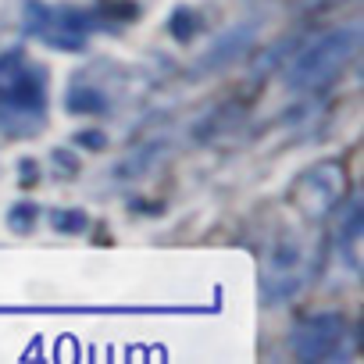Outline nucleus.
I'll use <instances>...</instances> for the list:
<instances>
[{
  "instance_id": "obj_6",
  "label": "nucleus",
  "mask_w": 364,
  "mask_h": 364,
  "mask_svg": "<svg viewBox=\"0 0 364 364\" xmlns=\"http://www.w3.org/2000/svg\"><path fill=\"white\" fill-rule=\"evenodd\" d=\"M339 193H343V168L339 164H318V168L300 175L296 197H300L307 218H325L339 204Z\"/></svg>"
},
{
  "instance_id": "obj_4",
  "label": "nucleus",
  "mask_w": 364,
  "mask_h": 364,
  "mask_svg": "<svg viewBox=\"0 0 364 364\" xmlns=\"http://www.w3.org/2000/svg\"><path fill=\"white\" fill-rule=\"evenodd\" d=\"M314 272V254L307 250V243L293 232H282L268 254H264V264H261V293H264V304H286L293 300L307 279Z\"/></svg>"
},
{
  "instance_id": "obj_1",
  "label": "nucleus",
  "mask_w": 364,
  "mask_h": 364,
  "mask_svg": "<svg viewBox=\"0 0 364 364\" xmlns=\"http://www.w3.org/2000/svg\"><path fill=\"white\" fill-rule=\"evenodd\" d=\"M50 111V72L26 50L0 54V129L8 136H36Z\"/></svg>"
},
{
  "instance_id": "obj_9",
  "label": "nucleus",
  "mask_w": 364,
  "mask_h": 364,
  "mask_svg": "<svg viewBox=\"0 0 364 364\" xmlns=\"http://www.w3.org/2000/svg\"><path fill=\"white\" fill-rule=\"evenodd\" d=\"M50 225L61 232V236H75L90 225V218L82 211H50Z\"/></svg>"
},
{
  "instance_id": "obj_5",
  "label": "nucleus",
  "mask_w": 364,
  "mask_h": 364,
  "mask_svg": "<svg viewBox=\"0 0 364 364\" xmlns=\"http://www.w3.org/2000/svg\"><path fill=\"white\" fill-rule=\"evenodd\" d=\"M289 350L296 360H311V364L350 360L353 357V328L336 311H314L293 325Z\"/></svg>"
},
{
  "instance_id": "obj_8",
  "label": "nucleus",
  "mask_w": 364,
  "mask_h": 364,
  "mask_svg": "<svg viewBox=\"0 0 364 364\" xmlns=\"http://www.w3.org/2000/svg\"><path fill=\"white\" fill-rule=\"evenodd\" d=\"M107 107V97H97V90H75L68 97V111H79V114H97Z\"/></svg>"
},
{
  "instance_id": "obj_11",
  "label": "nucleus",
  "mask_w": 364,
  "mask_h": 364,
  "mask_svg": "<svg viewBox=\"0 0 364 364\" xmlns=\"http://www.w3.org/2000/svg\"><path fill=\"white\" fill-rule=\"evenodd\" d=\"M82 143H90V146H100L104 143V136H97V132H86V136H79Z\"/></svg>"
},
{
  "instance_id": "obj_7",
  "label": "nucleus",
  "mask_w": 364,
  "mask_h": 364,
  "mask_svg": "<svg viewBox=\"0 0 364 364\" xmlns=\"http://www.w3.org/2000/svg\"><path fill=\"white\" fill-rule=\"evenodd\" d=\"M357 240H360V211H357V204H350L346 222H343V232H339V247H343V257H346L350 272H357V250H353Z\"/></svg>"
},
{
  "instance_id": "obj_2",
  "label": "nucleus",
  "mask_w": 364,
  "mask_h": 364,
  "mask_svg": "<svg viewBox=\"0 0 364 364\" xmlns=\"http://www.w3.org/2000/svg\"><path fill=\"white\" fill-rule=\"evenodd\" d=\"M118 26L122 18L97 8H65V4H43V0H26L22 4V29L58 50H79L90 43V36Z\"/></svg>"
},
{
  "instance_id": "obj_10",
  "label": "nucleus",
  "mask_w": 364,
  "mask_h": 364,
  "mask_svg": "<svg viewBox=\"0 0 364 364\" xmlns=\"http://www.w3.org/2000/svg\"><path fill=\"white\" fill-rule=\"evenodd\" d=\"M33 218H36V208H33V204H18V211H11L8 225H11V229L29 232V229H33Z\"/></svg>"
},
{
  "instance_id": "obj_3",
  "label": "nucleus",
  "mask_w": 364,
  "mask_h": 364,
  "mask_svg": "<svg viewBox=\"0 0 364 364\" xmlns=\"http://www.w3.org/2000/svg\"><path fill=\"white\" fill-rule=\"evenodd\" d=\"M360 47V29L357 26H339L328 29L321 36H314L286 68V86L293 93H318L325 86H332L343 68L353 61Z\"/></svg>"
}]
</instances>
